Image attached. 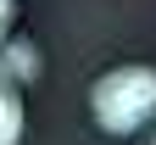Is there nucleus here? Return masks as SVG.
<instances>
[{"label":"nucleus","instance_id":"nucleus-1","mask_svg":"<svg viewBox=\"0 0 156 145\" xmlns=\"http://www.w3.org/2000/svg\"><path fill=\"white\" fill-rule=\"evenodd\" d=\"M89 117L101 123V134H140L145 123L156 117V67H140V61H128V67H112L95 78L89 89Z\"/></svg>","mask_w":156,"mask_h":145},{"label":"nucleus","instance_id":"nucleus-2","mask_svg":"<svg viewBox=\"0 0 156 145\" xmlns=\"http://www.w3.org/2000/svg\"><path fill=\"white\" fill-rule=\"evenodd\" d=\"M23 95H17V78L0 67V145H17L23 140Z\"/></svg>","mask_w":156,"mask_h":145},{"label":"nucleus","instance_id":"nucleus-3","mask_svg":"<svg viewBox=\"0 0 156 145\" xmlns=\"http://www.w3.org/2000/svg\"><path fill=\"white\" fill-rule=\"evenodd\" d=\"M0 67H6L11 78H34L39 73V50L28 45V39H0Z\"/></svg>","mask_w":156,"mask_h":145},{"label":"nucleus","instance_id":"nucleus-4","mask_svg":"<svg viewBox=\"0 0 156 145\" xmlns=\"http://www.w3.org/2000/svg\"><path fill=\"white\" fill-rule=\"evenodd\" d=\"M11 17H17V0H0V39H11Z\"/></svg>","mask_w":156,"mask_h":145},{"label":"nucleus","instance_id":"nucleus-5","mask_svg":"<svg viewBox=\"0 0 156 145\" xmlns=\"http://www.w3.org/2000/svg\"><path fill=\"white\" fill-rule=\"evenodd\" d=\"M151 145H156V140H151Z\"/></svg>","mask_w":156,"mask_h":145}]
</instances>
